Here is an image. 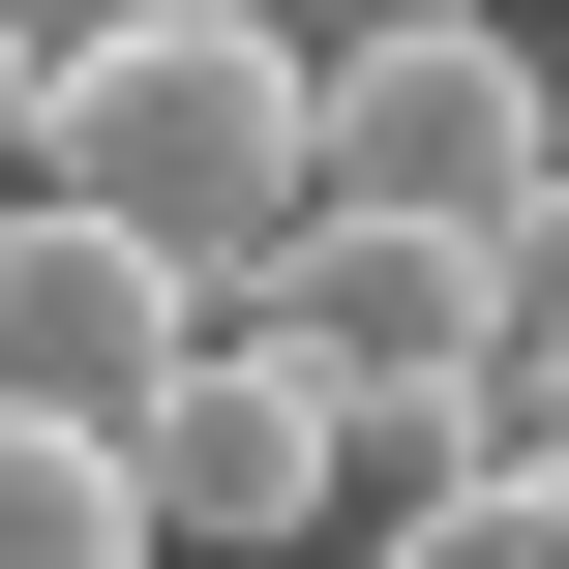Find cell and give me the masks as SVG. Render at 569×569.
Wrapping results in <instances>:
<instances>
[{"mask_svg": "<svg viewBox=\"0 0 569 569\" xmlns=\"http://www.w3.org/2000/svg\"><path fill=\"white\" fill-rule=\"evenodd\" d=\"M180 270L150 240H90V210H0V420H60V450H120L150 390H180Z\"/></svg>", "mask_w": 569, "mask_h": 569, "instance_id": "4", "label": "cell"}, {"mask_svg": "<svg viewBox=\"0 0 569 569\" xmlns=\"http://www.w3.org/2000/svg\"><path fill=\"white\" fill-rule=\"evenodd\" d=\"M30 210L150 240L180 300H240L300 240V60L210 0V30H120V60H30Z\"/></svg>", "mask_w": 569, "mask_h": 569, "instance_id": "1", "label": "cell"}, {"mask_svg": "<svg viewBox=\"0 0 569 569\" xmlns=\"http://www.w3.org/2000/svg\"><path fill=\"white\" fill-rule=\"evenodd\" d=\"M0 210H30V90H0Z\"/></svg>", "mask_w": 569, "mask_h": 569, "instance_id": "10", "label": "cell"}, {"mask_svg": "<svg viewBox=\"0 0 569 569\" xmlns=\"http://www.w3.org/2000/svg\"><path fill=\"white\" fill-rule=\"evenodd\" d=\"M360 569H569V510H540V480H450V510H390Z\"/></svg>", "mask_w": 569, "mask_h": 569, "instance_id": "7", "label": "cell"}, {"mask_svg": "<svg viewBox=\"0 0 569 569\" xmlns=\"http://www.w3.org/2000/svg\"><path fill=\"white\" fill-rule=\"evenodd\" d=\"M240 30H270V60L330 90V60H390V30H510V0H240Z\"/></svg>", "mask_w": 569, "mask_h": 569, "instance_id": "8", "label": "cell"}, {"mask_svg": "<svg viewBox=\"0 0 569 569\" xmlns=\"http://www.w3.org/2000/svg\"><path fill=\"white\" fill-rule=\"evenodd\" d=\"M480 360L569 390V180H510V240H480Z\"/></svg>", "mask_w": 569, "mask_h": 569, "instance_id": "6", "label": "cell"}, {"mask_svg": "<svg viewBox=\"0 0 569 569\" xmlns=\"http://www.w3.org/2000/svg\"><path fill=\"white\" fill-rule=\"evenodd\" d=\"M120 30H210V0H0V90L30 60H120Z\"/></svg>", "mask_w": 569, "mask_h": 569, "instance_id": "9", "label": "cell"}, {"mask_svg": "<svg viewBox=\"0 0 569 569\" xmlns=\"http://www.w3.org/2000/svg\"><path fill=\"white\" fill-rule=\"evenodd\" d=\"M0 569H150V510H120V450L0 420Z\"/></svg>", "mask_w": 569, "mask_h": 569, "instance_id": "5", "label": "cell"}, {"mask_svg": "<svg viewBox=\"0 0 569 569\" xmlns=\"http://www.w3.org/2000/svg\"><path fill=\"white\" fill-rule=\"evenodd\" d=\"M120 510H150L180 569H300L330 540V390H270L240 330H180V390L120 420Z\"/></svg>", "mask_w": 569, "mask_h": 569, "instance_id": "3", "label": "cell"}, {"mask_svg": "<svg viewBox=\"0 0 569 569\" xmlns=\"http://www.w3.org/2000/svg\"><path fill=\"white\" fill-rule=\"evenodd\" d=\"M510 180H569V90L510 30H390L300 90V210H360V240H510Z\"/></svg>", "mask_w": 569, "mask_h": 569, "instance_id": "2", "label": "cell"}]
</instances>
